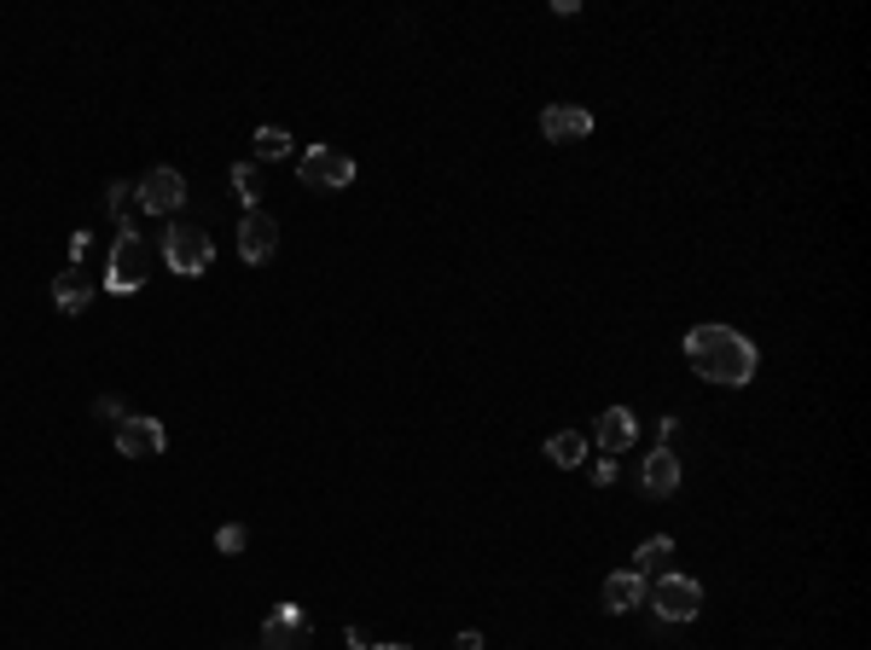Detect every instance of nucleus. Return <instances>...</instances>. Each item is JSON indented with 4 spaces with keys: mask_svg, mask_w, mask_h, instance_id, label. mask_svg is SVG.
Returning <instances> with one entry per match:
<instances>
[{
    "mask_svg": "<svg viewBox=\"0 0 871 650\" xmlns=\"http://www.w3.org/2000/svg\"><path fill=\"white\" fill-rule=\"evenodd\" d=\"M685 355H692L697 378H708V383H749L756 378V343L738 337L733 325H692L685 332Z\"/></svg>",
    "mask_w": 871,
    "mask_h": 650,
    "instance_id": "f257e3e1",
    "label": "nucleus"
},
{
    "mask_svg": "<svg viewBox=\"0 0 871 650\" xmlns=\"http://www.w3.org/2000/svg\"><path fill=\"white\" fill-rule=\"evenodd\" d=\"M645 598H651V609L662 621H692L697 604H703V586L692 575H657L651 586H645Z\"/></svg>",
    "mask_w": 871,
    "mask_h": 650,
    "instance_id": "f03ea898",
    "label": "nucleus"
},
{
    "mask_svg": "<svg viewBox=\"0 0 871 650\" xmlns=\"http://www.w3.org/2000/svg\"><path fill=\"white\" fill-rule=\"evenodd\" d=\"M297 175H302V187H314V192H343L355 180V157H343L332 146H314V152L297 157Z\"/></svg>",
    "mask_w": 871,
    "mask_h": 650,
    "instance_id": "7ed1b4c3",
    "label": "nucleus"
},
{
    "mask_svg": "<svg viewBox=\"0 0 871 650\" xmlns=\"http://www.w3.org/2000/svg\"><path fill=\"white\" fill-rule=\"evenodd\" d=\"M164 261H169L175 273L198 279V273H210L215 244H210V233H198V227H169V233H164Z\"/></svg>",
    "mask_w": 871,
    "mask_h": 650,
    "instance_id": "20e7f679",
    "label": "nucleus"
},
{
    "mask_svg": "<svg viewBox=\"0 0 871 650\" xmlns=\"http://www.w3.org/2000/svg\"><path fill=\"white\" fill-rule=\"evenodd\" d=\"M146 284V250H139V233H116L111 244V261H105V291L129 296Z\"/></svg>",
    "mask_w": 871,
    "mask_h": 650,
    "instance_id": "39448f33",
    "label": "nucleus"
},
{
    "mask_svg": "<svg viewBox=\"0 0 871 650\" xmlns=\"http://www.w3.org/2000/svg\"><path fill=\"white\" fill-rule=\"evenodd\" d=\"M139 210L146 215H175L180 203H187V180H180V169H152V175H139Z\"/></svg>",
    "mask_w": 871,
    "mask_h": 650,
    "instance_id": "423d86ee",
    "label": "nucleus"
},
{
    "mask_svg": "<svg viewBox=\"0 0 871 650\" xmlns=\"http://www.w3.org/2000/svg\"><path fill=\"white\" fill-rule=\"evenodd\" d=\"M116 447H123L129 459H157V453L169 447V436H164V424H157V418L129 413L123 424H116Z\"/></svg>",
    "mask_w": 871,
    "mask_h": 650,
    "instance_id": "0eeeda50",
    "label": "nucleus"
},
{
    "mask_svg": "<svg viewBox=\"0 0 871 650\" xmlns=\"http://www.w3.org/2000/svg\"><path fill=\"white\" fill-rule=\"evenodd\" d=\"M261 650H309V616L297 604H279L261 627Z\"/></svg>",
    "mask_w": 871,
    "mask_h": 650,
    "instance_id": "6e6552de",
    "label": "nucleus"
},
{
    "mask_svg": "<svg viewBox=\"0 0 871 650\" xmlns=\"http://www.w3.org/2000/svg\"><path fill=\"white\" fill-rule=\"evenodd\" d=\"M273 250H279V221L268 210H245V221H238V256L268 261Z\"/></svg>",
    "mask_w": 871,
    "mask_h": 650,
    "instance_id": "1a4fd4ad",
    "label": "nucleus"
},
{
    "mask_svg": "<svg viewBox=\"0 0 871 650\" xmlns=\"http://www.w3.org/2000/svg\"><path fill=\"white\" fill-rule=\"evenodd\" d=\"M593 441H599V453H627V447L639 441V418L627 413V406H604L599 413V424H593Z\"/></svg>",
    "mask_w": 871,
    "mask_h": 650,
    "instance_id": "9d476101",
    "label": "nucleus"
},
{
    "mask_svg": "<svg viewBox=\"0 0 871 650\" xmlns=\"http://www.w3.org/2000/svg\"><path fill=\"white\" fill-rule=\"evenodd\" d=\"M540 134L558 139V146L587 139V134H593V111H581V105H546V111H540Z\"/></svg>",
    "mask_w": 871,
    "mask_h": 650,
    "instance_id": "9b49d317",
    "label": "nucleus"
},
{
    "mask_svg": "<svg viewBox=\"0 0 871 650\" xmlns=\"http://www.w3.org/2000/svg\"><path fill=\"white\" fill-rule=\"evenodd\" d=\"M88 296H93V273L82 268V261H70V268L53 279V302H58V314H82V309H88Z\"/></svg>",
    "mask_w": 871,
    "mask_h": 650,
    "instance_id": "f8f14e48",
    "label": "nucleus"
},
{
    "mask_svg": "<svg viewBox=\"0 0 871 650\" xmlns=\"http://www.w3.org/2000/svg\"><path fill=\"white\" fill-rule=\"evenodd\" d=\"M639 482H645V494H674V488H680V459L668 453V447H651V459H645Z\"/></svg>",
    "mask_w": 871,
    "mask_h": 650,
    "instance_id": "ddd939ff",
    "label": "nucleus"
},
{
    "mask_svg": "<svg viewBox=\"0 0 871 650\" xmlns=\"http://www.w3.org/2000/svg\"><path fill=\"white\" fill-rule=\"evenodd\" d=\"M634 575H639V581H651V575H674V540H668V535L645 540L639 552H634Z\"/></svg>",
    "mask_w": 871,
    "mask_h": 650,
    "instance_id": "4468645a",
    "label": "nucleus"
},
{
    "mask_svg": "<svg viewBox=\"0 0 871 650\" xmlns=\"http://www.w3.org/2000/svg\"><path fill=\"white\" fill-rule=\"evenodd\" d=\"M645 586H651V581H639L634 569H622V575L604 581V609H616V616H622V609H639L645 604Z\"/></svg>",
    "mask_w": 871,
    "mask_h": 650,
    "instance_id": "2eb2a0df",
    "label": "nucleus"
},
{
    "mask_svg": "<svg viewBox=\"0 0 871 650\" xmlns=\"http://www.w3.org/2000/svg\"><path fill=\"white\" fill-rule=\"evenodd\" d=\"M105 210H111V221H116V227H123V233H139V227H134L139 192L129 187V180H111V192H105Z\"/></svg>",
    "mask_w": 871,
    "mask_h": 650,
    "instance_id": "dca6fc26",
    "label": "nucleus"
},
{
    "mask_svg": "<svg viewBox=\"0 0 871 650\" xmlns=\"http://www.w3.org/2000/svg\"><path fill=\"white\" fill-rule=\"evenodd\" d=\"M546 459H552L558 471H570V464H581V459H587V436H576V430H558L552 441H546Z\"/></svg>",
    "mask_w": 871,
    "mask_h": 650,
    "instance_id": "f3484780",
    "label": "nucleus"
},
{
    "mask_svg": "<svg viewBox=\"0 0 871 650\" xmlns=\"http://www.w3.org/2000/svg\"><path fill=\"white\" fill-rule=\"evenodd\" d=\"M250 152H256V162H286L291 157V134L286 128H256L250 134Z\"/></svg>",
    "mask_w": 871,
    "mask_h": 650,
    "instance_id": "a211bd4d",
    "label": "nucleus"
},
{
    "mask_svg": "<svg viewBox=\"0 0 871 650\" xmlns=\"http://www.w3.org/2000/svg\"><path fill=\"white\" fill-rule=\"evenodd\" d=\"M233 192H238V203H245V210H256V198H261V187H256V162H233Z\"/></svg>",
    "mask_w": 871,
    "mask_h": 650,
    "instance_id": "6ab92c4d",
    "label": "nucleus"
},
{
    "mask_svg": "<svg viewBox=\"0 0 871 650\" xmlns=\"http://www.w3.org/2000/svg\"><path fill=\"white\" fill-rule=\"evenodd\" d=\"M215 546H221V552H245V546H250V535H245L238 523H227V528H215Z\"/></svg>",
    "mask_w": 871,
    "mask_h": 650,
    "instance_id": "aec40b11",
    "label": "nucleus"
},
{
    "mask_svg": "<svg viewBox=\"0 0 871 650\" xmlns=\"http://www.w3.org/2000/svg\"><path fill=\"white\" fill-rule=\"evenodd\" d=\"M593 482H599V488H611V482H616V459H611V453H599V464H593Z\"/></svg>",
    "mask_w": 871,
    "mask_h": 650,
    "instance_id": "412c9836",
    "label": "nucleus"
},
{
    "mask_svg": "<svg viewBox=\"0 0 871 650\" xmlns=\"http://www.w3.org/2000/svg\"><path fill=\"white\" fill-rule=\"evenodd\" d=\"M93 413H99V418H116V424H123V418H129V413H123V406H116L111 395H105V401H93Z\"/></svg>",
    "mask_w": 871,
    "mask_h": 650,
    "instance_id": "4be33fe9",
    "label": "nucleus"
},
{
    "mask_svg": "<svg viewBox=\"0 0 871 650\" xmlns=\"http://www.w3.org/2000/svg\"><path fill=\"white\" fill-rule=\"evenodd\" d=\"M454 650H482V634H459V639H454Z\"/></svg>",
    "mask_w": 871,
    "mask_h": 650,
    "instance_id": "5701e85b",
    "label": "nucleus"
},
{
    "mask_svg": "<svg viewBox=\"0 0 871 650\" xmlns=\"http://www.w3.org/2000/svg\"><path fill=\"white\" fill-rule=\"evenodd\" d=\"M372 650H407V645H372Z\"/></svg>",
    "mask_w": 871,
    "mask_h": 650,
    "instance_id": "b1692460",
    "label": "nucleus"
}]
</instances>
